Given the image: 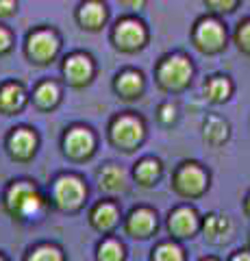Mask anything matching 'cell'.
Here are the masks:
<instances>
[{
  "mask_svg": "<svg viewBox=\"0 0 250 261\" xmlns=\"http://www.w3.org/2000/svg\"><path fill=\"white\" fill-rule=\"evenodd\" d=\"M144 39H146V33H144V27L140 22L126 20L122 24H118L116 29V42L122 48H137Z\"/></svg>",
  "mask_w": 250,
  "mask_h": 261,
  "instance_id": "cell-9",
  "label": "cell"
},
{
  "mask_svg": "<svg viewBox=\"0 0 250 261\" xmlns=\"http://www.w3.org/2000/svg\"><path fill=\"white\" fill-rule=\"evenodd\" d=\"M229 261H250V248H244V250L233 252Z\"/></svg>",
  "mask_w": 250,
  "mask_h": 261,
  "instance_id": "cell-31",
  "label": "cell"
},
{
  "mask_svg": "<svg viewBox=\"0 0 250 261\" xmlns=\"http://www.w3.org/2000/svg\"><path fill=\"white\" fill-rule=\"evenodd\" d=\"M203 233L209 244H224L233 235V222L227 216L220 214H209L203 222Z\"/></svg>",
  "mask_w": 250,
  "mask_h": 261,
  "instance_id": "cell-6",
  "label": "cell"
},
{
  "mask_svg": "<svg viewBox=\"0 0 250 261\" xmlns=\"http://www.w3.org/2000/svg\"><path fill=\"white\" fill-rule=\"evenodd\" d=\"M203 261H217V259H215V257H205Z\"/></svg>",
  "mask_w": 250,
  "mask_h": 261,
  "instance_id": "cell-35",
  "label": "cell"
},
{
  "mask_svg": "<svg viewBox=\"0 0 250 261\" xmlns=\"http://www.w3.org/2000/svg\"><path fill=\"white\" fill-rule=\"evenodd\" d=\"M98 257H100V261H120L122 259V246H120L118 242H114V240L104 242L100 246Z\"/></svg>",
  "mask_w": 250,
  "mask_h": 261,
  "instance_id": "cell-27",
  "label": "cell"
},
{
  "mask_svg": "<svg viewBox=\"0 0 250 261\" xmlns=\"http://www.w3.org/2000/svg\"><path fill=\"white\" fill-rule=\"evenodd\" d=\"M174 187L181 196H187V198H196V196L205 194L209 187L207 170L200 168L198 163H183L174 176Z\"/></svg>",
  "mask_w": 250,
  "mask_h": 261,
  "instance_id": "cell-3",
  "label": "cell"
},
{
  "mask_svg": "<svg viewBox=\"0 0 250 261\" xmlns=\"http://www.w3.org/2000/svg\"><path fill=\"white\" fill-rule=\"evenodd\" d=\"M102 20H104V7L102 5H98V3L83 5V9H80V22H83L85 27L96 29Z\"/></svg>",
  "mask_w": 250,
  "mask_h": 261,
  "instance_id": "cell-19",
  "label": "cell"
},
{
  "mask_svg": "<svg viewBox=\"0 0 250 261\" xmlns=\"http://www.w3.org/2000/svg\"><path fill=\"white\" fill-rule=\"evenodd\" d=\"M42 207H44V202H42V198H39V194L33 192L26 200H24V205L20 207L18 214L22 218H37L39 214H42Z\"/></svg>",
  "mask_w": 250,
  "mask_h": 261,
  "instance_id": "cell-25",
  "label": "cell"
},
{
  "mask_svg": "<svg viewBox=\"0 0 250 261\" xmlns=\"http://www.w3.org/2000/svg\"><path fill=\"white\" fill-rule=\"evenodd\" d=\"M54 196H57V202L61 207H78L80 200L85 196V190H83V183L78 181L74 176H63L57 181V187H54Z\"/></svg>",
  "mask_w": 250,
  "mask_h": 261,
  "instance_id": "cell-7",
  "label": "cell"
},
{
  "mask_svg": "<svg viewBox=\"0 0 250 261\" xmlns=\"http://www.w3.org/2000/svg\"><path fill=\"white\" fill-rule=\"evenodd\" d=\"M124 183H126V174H124V170H120V168L111 166L100 174V185L104 190H111V192L122 190Z\"/></svg>",
  "mask_w": 250,
  "mask_h": 261,
  "instance_id": "cell-18",
  "label": "cell"
},
{
  "mask_svg": "<svg viewBox=\"0 0 250 261\" xmlns=\"http://www.w3.org/2000/svg\"><path fill=\"white\" fill-rule=\"evenodd\" d=\"M24 102V92L20 85H5L0 89V107L5 111H15L20 109Z\"/></svg>",
  "mask_w": 250,
  "mask_h": 261,
  "instance_id": "cell-15",
  "label": "cell"
},
{
  "mask_svg": "<svg viewBox=\"0 0 250 261\" xmlns=\"http://www.w3.org/2000/svg\"><path fill=\"white\" fill-rule=\"evenodd\" d=\"M244 214L250 218V192L246 194V198H244Z\"/></svg>",
  "mask_w": 250,
  "mask_h": 261,
  "instance_id": "cell-34",
  "label": "cell"
},
{
  "mask_svg": "<svg viewBox=\"0 0 250 261\" xmlns=\"http://www.w3.org/2000/svg\"><path fill=\"white\" fill-rule=\"evenodd\" d=\"M142 135H144V128L140 124V120L128 118V116L116 120L114 126H111V137H114V142L118 146H124V148L135 146L142 140Z\"/></svg>",
  "mask_w": 250,
  "mask_h": 261,
  "instance_id": "cell-4",
  "label": "cell"
},
{
  "mask_svg": "<svg viewBox=\"0 0 250 261\" xmlns=\"http://www.w3.org/2000/svg\"><path fill=\"white\" fill-rule=\"evenodd\" d=\"M37 102L42 105V107H50V105L57 102V96H59V89L54 83H44L37 87Z\"/></svg>",
  "mask_w": 250,
  "mask_h": 261,
  "instance_id": "cell-26",
  "label": "cell"
},
{
  "mask_svg": "<svg viewBox=\"0 0 250 261\" xmlns=\"http://www.w3.org/2000/svg\"><path fill=\"white\" fill-rule=\"evenodd\" d=\"M29 261H61V255L57 248H50V246H42L37 248L33 255H31Z\"/></svg>",
  "mask_w": 250,
  "mask_h": 261,
  "instance_id": "cell-28",
  "label": "cell"
},
{
  "mask_svg": "<svg viewBox=\"0 0 250 261\" xmlns=\"http://www.w3.org/2000/svg\"><path fill=\"white\" fill-rule=\"evenodd\" d=\"M235 44L239 48V53H244L246 57H250V15L237 24V29H235Z\"/></svg>",
  "mask_w": 250,
  "mask_h": 261,
  "instance_id": "cell-23",
  "label": "cell"
},
{
  "mask_svg": "<svg viewBox=\"0 0 250 261\" xmlns=\"http://www.w3.org/2000/svg\"><path fill=\"white\" fill-rule=\"evenodd\" d=\"M193 42H196L198 50H203L207 55L220 53L227 46V27L217 18L198 20L196 29H193Z\"/></svg>",
  "mask_w": 250,
  "mask_h": 261,
  "instance_id": "cell-1",
  "label": "cell"
},
{
  "mask_svg": "<svg viewBox=\"0 0 250 261\" xmlns=\"http://www.w3.org/2000/svg\"><path fill=\"white\" fill-rule=\"evenodd\" d=\"M57 53V39H54L52 33L48 31H39L33 37L29 39V55L37 61H46Z\"/></svg>",
  "mask_w": 250,
  "mask_h": 261,
  "instance_id": "cell-8",
  "label": "cell"
},
{
  "mask_svg": "<svg viewBox=\"0 0 250 261\" xmlns=\"http://www.w3.org/2000/svg\"><path fill=\"white\" fill-rule=\"evenodd\" d=\"M92 148H94V137L85 128H74L66 137V150L72 157H85V154L92 152Z\"/></svg>",
  "mask_w": 250,
  "mask_h": 261,
  "instance_id": "cell-10",
  "label": "cell"
},
{
  "mask_svg": "<svg viewBox=\"0 0 250 261\" xmlns=\"http://www.w3.org/2000/svg\"><path fill=\"white\" fill-rule=\"evenodd\" d=\"M35 148V137L33 133H29V130H18L13 137H11V150L15 157H29L31 152Z\"/></svg>",
  "mask_w": 250,
  "mask_h": 261,
  "instance_id": "cell-16",
  "label": "cell"
},
{
  "mask_svg": "<svg viewBox=\"0 0 250 261\" xmlns=\"http://www.w3.org/2000/svg\"><path fill=\"white\" fill-rule=\"evenodd\" d=\"M159 172H161V166L155 159H144L140 166H137V178H140L144 185H150L159 176Z\"/></svg>",
  "mask_w": 250,
  "mask_h": 261,
  "instance_id": "cell-21",
  "label": "cell"
},
{
  "mask_svg": "<svg viewBox=\"0 0 250 261\" xmlns=\"http://www.w3.org/2000/svg\"><path fill=\"white\" fill-rule=\"evenodd\" d=\"M193 74L191 61L183 55H172L159 65V83L165 89H183Z\"/></svg>",
  "mask_w": 250,
  "mask_h": 261,
  "instance_id": "cell-2",
  "label": "cell"
},
{
  "mask_svg": "<svg viewBox=\"0 0 250 261\" xmlns=\"http://www.w3.org/2000/svg\"><path fill=\"white\" fill-rule=\"evenodd\" d=\"M11 9H13V3H0V15L9 13Z\"/></svg>",
  "mask_w": 250,
  "mask_h": 261,
  "instance_id": "cell-33",
  "label": "cell"
},
{
  "mask_svg": "<svg viewBox=\"0 0 250 261\" xmlns=\"http://www.w3.org/2000/svg\"><path fill=\"white\" fill-rule=\"evenodd\" d=\"M168 226H170L172 235H176V238H191V235L198 231L200 220H198V214L191 207H179L170 214Z\"/></svg>",
  "mask_w": 250,
  "mask_h": 261,
  "instance_id": "cell-5",
  "label": "cell"
},
{
  "mask_svg": "<svg viewBox=\"0 0 250 261\" xmlns=\"http://www.w3.org/2000/svg\"><path fill=\"white\" fill-rule=\"evenodd\" d=\"M155 261H183V250L172 242H165L155 250Z\"/></svg>",
  "mask_w": 250,
  "mask_h": 261,
  "instance_id": "cell-24",
  "label": "cell"
},
{
  "mask_svg": "<svg viewBox=\"0 0 250 261\" xmlns=\"http://www.w3.org/2000/svg\"><path fill=\"white\" fill-rule=\"evenodd\" d=\"M7 48H9V33L5 29H0V53L7 50Z\"/></svg>",
  "mask_w": 250,
  "mask_h": 261,
  "instance_id": "cell-32",
  "label": "cell"
},
{
  "mask_svg": "<svg viewBox=\"0 0 250 261\" xmlns=\"http://www.w3.org/2000/svg\"><path fill=\"white\" fill-rule=\"evenodd\" d=\"M155 224H157L155 216H152L148 209H140V211H135V214L131 216V220H128V231L140 235V238H144V235L152 233Z\"/></svg>",
  "mask_w": 250,
  "mask_h": 261,
  "instance_id": "cell-14",
  "label": "cell"
},
{
  "mask_svg": "<svg viewBox=\"0 0 250 261\" xmlns=\"http://www.w3.org/2000/svg\"><path fill=\"white\" fill-rule=\"evenodd\" d=\"M66 76L72 83H85L92 76V61L83 55H74L66 61Z\"/></svg>",
  "mask_w": 250,
  "mask_h": 261,
  "instance_id": "cell-13",
  "label": "cell"
},
{
  "mask_svg": "<svg viewBox=\"0 0 250 261\" xmlns=\"http://www.w3.org/2000/svg\"><path fill=\"white\" fill-rule=\"evenodd\" d=\"M33 192H35V190H33V185H31V183H15V185L11 187L7 202H9V209L13 211V214H18L20 207L24 205V200H26Z\"/></svg>",
  "mask_w": 250,
  "mask_h": 261,
  "instance_id": "cell-17",
  "label": "cell"
},
{
  "mask_svg": "<svg viewBox=\"0 0 250 261\" xmlns=\"http://www.w3.org/2000/svg\"><path fill=\"white\" fill-rule=\"evenodd\" d=\"M0 261H3V259H0Z\"/></svg>",
  "mask_w": 250,
  "mask_h": 261,
  "instance_id": "cell-36",
  "label": "cell"
},
{
  "mask_svg": "<svg viewBox=\"0 0 250 261\" xmlns=\"http://www.w3.org/2000/svg\"><path fill=\"white\" fill-rule=\"evenodd\" d=\"M118 89H120V94H124V96L137 94L142 89V76L135 74V72H124V74L118 79Z\"/></svg>",
  "mask_w": 250,
  "mask_h": 261,
  "instance_id": "cell-22",
  "label": "cell"
},
{
  "mask_svg": "<svg viewBox=\"0 0 250 261\" xmlns=\"http://www.w3.org/2000/svg\"><path fill=\"white\" fill-rule=\"evenodd\" d=\"M159 118H161V122H165V124H170V122H174V118H176V107L174 105H161V109H159Z\"/></svg>",
  "mask_w": 250,
  "mask_h": 261,
  "instance_id": "cell-30",
  "label": "cell"
},
{
  "mask_svg": "<svg viewBox=\"0 0 250 261\" xmlns=\"http://www.w3.org/2000/svg\"><path fill=\"white\" fill-rule=\"evenodd\" d=\"M233 94V81L229 76H211L205 83V96L211 102H227Z\"/></svg>",
  "mask_w": 250,
  "mask_h": 261,
  "instance_id": "cell-12",
  "label": "cell"
},
{
  "mask_svg": "<svg viewBox=\"0 0 250 261\" xmlns=\"http://www.w3.org/2000/svg\"><path fill=\"white\" fill-rule=\"evenodd\" d=\"M203 133H205V140L211 146H220L229 140L231 126H229V122L222 120L220 116H209L203 124Z\"/></svg>",
  "mask_w": 250,
  "mask_h": 261,
  "instance_id": "cell-11",
  "label": "cell"
},
{
  "mask_svg": "<svg viewBox=\"0 0 250 261\" xmlns=\"http://www.w3.org/2000/svg\"><path fill=\"white\" fill-rule=\"evenodd\" d=\"M207 7H209V9L220 11V13H231V11L237 9L239 3H237V0H227V3H222V0H209Z\"/></svg>",
  "mask_w": 250,
  "mask_h": 261,
  "instance_id": "cell-29",
  "label": "cell"
},
{
  "mask_svg": "<svg viewBox=\"0 0 250 261\" xmlns=\"http://www.w3.org/2000/svg\"><path fill=\"white\" fill-rule=\"evenodd\" d=\"M94 224L98 228H111L116 224V218H118V211L114 205H107V202H102L94 209Z\"/></svg>",
  "mask_w": 250,
  "mask_h": 261,
  "instance_id": "cell-20",
  "label": "cell"
}]
</instances>
